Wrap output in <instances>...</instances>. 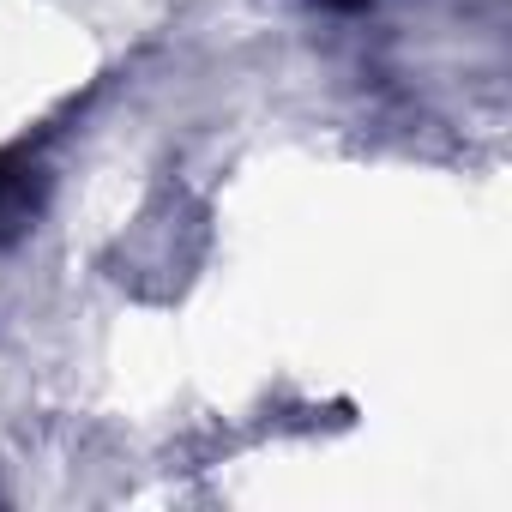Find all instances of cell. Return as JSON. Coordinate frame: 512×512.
Listing matches in <instances>:
<instances>
[{
	"label": "cell",
	"mask_w": 512,
	"mask_h": 512,
	"mask_svg": "<svg viewBox=\"0 0 512 512\" xmlns=\"http://www.w3.org/2000/svg\"><path fill=\"white\" fill-rule=\"evenodd\" d=\"M37 193H43L37 169L25 157H13V151H0V223H31Z\"/></svg>",
	"instance_id": "1"
}]
</instances>
